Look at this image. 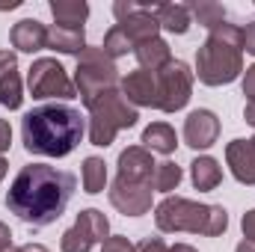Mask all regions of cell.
<instances>
[{
    "instance_id": "3957f363",
    "label": "cell",
    "mask_w": 255,
    "mask_h": 252,
    "mask_svg": "<svg viewBox=\"0 0 255 252\" xmlns=\"http://www.w3.org/2000/svg\"><path fill=\"white\" fill-rule=\"evenodd\" d=\"M154 223L166 235L190 232L205 238H220L229 229V214L223 205H199L184 196H166L154 208Z\"/></svg>"
},
{
    "instance_id": "836d02e7",
    "label": "cell",
    "mask_w": 255,
    "mask_h": 252,
    "mask_svg": "<svg viewBox=\"0 0 255 252\" xmlns=\"http://www.w3.org/2000/svg\"><path fill=\"white\" fill-rule=\"evenodd\" d=\"M241 229H244V241H253V244H255V208L244 214V220H241Z\"/></svg>"
},
{
    "instance_id": "83f0119b",
    "label": "cell",
    "mask_w": 255,
    "mask_h": 252,
    "mask_svg": "<svg viewBox=\"0 0 255 252\" xmlns=\"http://www.w3.org/2000/svg\"><path fill=\"white\" fill-rule=\"evenodd\" d=\"M95 247V241L74 223L71 229H65L63 232V238H60V250L63 252H89Z\"/></svg>"
},
{
    "instance_id": "f1b7e54d",
    "label": "cell",
    "mask_w": 255,
    "mask_h": 252,
    "mask_svg": "<svg viewBox=\"0 0 255 252\" xmlns=\"http://www.w3.org/2000/svg\"><path fill=\"white\" fill-rule=\"evenodd\" d=\"M208 36H214V39H220V42H226V45H235V48H241V39H244V27L223 21V24H217V27H214Z\"/></svg>"
},
{
    "instance_id": "30bf717a",
    "label": "cell",
    "mask_w": 255,
    "mask_h": 252,
    "mask_svg": "<svg viewBox=\"0 0 255 252\" xmlns=\"http://www.w3.org/2000/svg\"><path fill=\"white\" fill-rule=\"evenodd\" d=\"M217 136H220V119H217L214 110L199 107V110H193L190 116L184 119V142L190 148H196V151L211 148L217 142Z\"/></svg>"
},
{
    "instance_id": "9a60e30c",
    "label": "cell",
    "mask_w": 255,
    "mask_h": 252,
    "mask_svg": "<svg viewBox=\"0 0 255 252\" xmlns=\"http://www.w3.org/2000/svg\"><path fill=\"white\" fill-rule=\"evenodd\" d=\"M139 3H142V6H139L136 12H130L125 21H119V27L128 33V39H130L133 45H142V42L157 39V30H160L157 15H154V6H151L148 0H139Z\"/></svg>"
},
{
    "instance_id": "1f68e13d",
    "label": "cell",
    "mask_w": 255,
    "mask_h": 252,
    "mask_svg": "<svg viewBox=\"0 0 255 252\" xmlns=\"http://www.w3.org/2000/svg\"><path fill=\"white\" fill-rule=\"evenodd\" d=\"M136 252H169V247H166L163 238H145V241L136 247Z\"/></svg>"
},
{
    "instance_id": "74e56055",
    "label": "cell",
    "mask_w": 255,
    "mask_h": 252,
    "mask_svg": "<svg viewBox=\"0 0 255 252\" xmlns=\"http://www.w3.org/2000/svg\"><path fill=\"white\" fill-rule=\"evenodd\" d=\"M244 119H247V125L255 127V101H250V104L244 107Z\"/></svg>"
},
{
    "instance_id": "9c48e42d",
    "label": "cell",
    "mask_w": 255,
    "mask_h": 252,
    "mask_svg": "<svg viewBox=\"0 0 255 252\" xmlns=\"http://www.w3.org/2000/svg\"><path fill=\"white\" fill-rule=\"evenodd\" d=\"M107 193H110V205L125 217H142L151 211V193H154L151 184H133L116 175Z\"/></svg>"
},
{
    "instance_id": "484cf974",
    "label": "cell",
    "mask_w": 255,
    "mask_h": 252,
    "mask_svg": "<svg viewBox=\"0 0 255 252\" xmlns=\"http://www.w3.org/2000/svg\"><path fill=\"white\" fill-rule=\"evenodd\" d=\"M190 6V15L202 24V27H208V30H214L217 24H223L226 21V9H223V3H214V0H193L187 3Z\"/></svg>"
},
{
    "instance_id": "d4e9b609",
    "label": "cell",
    "mask_w": 255,
    "mask_h": 252,
    "mask_svg": "<svg viewBox=\"0 0 255 252\" xmlns=\"http://www.w3.org/2000/svg\"><path fill=\"white\" fill-rule=\"evenodd\" d=\"M181 178H184L181 166H178V163H172V160H163V163H157V166H154L151 190H157V193H172V190H178Z\"/></svg>"
},
{
    "instance_id": "277c9868",
    "label": "cell",
    "mask_w": 255,
    "mask_h": 252,
    "mask_svg": "<svg viewBox=\"0 0 255 252\" xmlns=\"http://www.w3.org/2000/svg\"><path fill=\"white\" fill-rule=\"evenodd\" d=\"M86 110H89V142L98 145V148L113 145L116 133L125 130V127H133L136 119H139L136 107L128 104L125 95L116 92V89H107L98 98H92L86 104Z\"/></svg>"
},
{
    "instance_id": "d590c367",
    "label": "cell",
    "mask_w": 255,
    "mask_h": 252,
    "mask_svg": "<svg viewBox=\"0 0 255 252\" xmlns=\"http://www.w3.org/2000/svg\"><path fill=\"white\" fill-rule=\"evenodd\" d=\"M244 95L250 101H255V65H250L247 74H244Z\"/></svg>"
},
{
    "instance_id": "cb8c5ba5",
    "label": "cell",
    "mask_w": 255,
    "mask_h": 252,
    "mask_svg": "<svg viewBox=\"0 0 255 252\" xmlns=\"http://www.w3.org/2000/svg\"><path fill=\"white\" fill-rule=\"evenodd\" d=\"M80 181H83V190L89 196L104 193V187H107V163L101 157H95V154L86 157L83 160V169H80Z\"/></svg>"
},
{
    "instance_id": "7402d4cb",
    "label": "cell",
    "mask_w": 255,
    "mask_h": 252,
    "mask_svg": "<svg viewBox=\"0 0 255 252\" xmlns=\"http://www.w3.org/2000/svg\"><path fill=\"white\" fill-rule=\"evenodd\" d=\"M190 181L196 190L208 193V190H217V184L223 181V166L214 160V157H196L190 163Z\"/></svg>"
},
{
    "instance_id": "5bb4252c",
    "label": "cell",
    "mask_w": 255,
    "mask_h": 252,
    "mask_svg": "<svg viewBox=\"0 0 255 252\" xmlns=\"http://www.w3.org/2000/svg\"><path fill=\"white\" fill-rule=\"evenodd\" d=\"M226 163L241 184L255 187V145L253 139H232L226 145Z\"/></svg>"
},
{
    "instance_id": "f6af8a7d",
    "label": "cell",
    "mask_w": 255,
    "mask_h": 252,
    "mask_svg": "<svg viewBox=\"0 0 255 252\" xmlns=\"http://www.w3.org/2000/svg\"><path fill=\"white\" fill-rule=\"evenodd\" d=\"M253 145H255V136H253Z\"/></svg>"
},
{
    "instance_id": "e575fe53",
    "label": "cell",
    "mask_w": 255,
    "mask_h": 252,
    "mask_svg": "<svg viewBox=\"0 0 255 252\" xmlns=\"http://www.w3.org/2000/svg\"><path fill=\"white\" fill-rule=\"evenodd\" d=\"M9 145H12V127L6 119H0V154H6Z\"/></svg>"
},
{
    "instance_id": "52a82bcc",
    "label": "cell",
    "mask_w": 255,
    "mask_h": 252,
    "mask_svg": "<svg viewBox=\"0 0 255 252\" xmlns=\"http://www.w3.org/2000/svg\"><path fill=\"white\" fill-rule=\"evenodd\" d=\"M27 89L33 98H77L74 80L68 77V71L63 68V63H57L54 57H42L30 65L27 74Z\"/></svg>"
},
{
    "instance_id": "6da1fadb",
    "label": "cell",
    "mask_w": 255,
    "mask_h": 252,
    "mask_svg": "<svg viewBox=\"0 0 255 252\" xmlns=\"http://www.w3.org/2000/svg\"><path fill=\"white\" fill-rule=\"evenodd\" d=\"M74 193V175L48 166V163H27L15 175L6 193V208L30 223V226H51L63 217V211Z\"/></svg>"
},
{
    "instance_id": "5b68a950",
    "label": "cell",
    "mask_w": 255,
    "mask_h": 252,
    "mask_svg": "<svg viewBox=\"0 0 255 252\" xmlns=\"http://www.w3.org/2000/svg\"><path fill=\"white\" fill-rule=\"evenodd\" d=\"M244 71V54L235 45H226L214 36H208L202 42V48L196 51V77L205 86H226L232 80H238Z\"/></svg>"
},
{
    "instance_id": "8fae6325",
    "label": "cell",
    "mask_w": 255,
    "mask_h": 252,
    "mask_svg": "<svg viewBox=\"0 0 255 252\" xmlns=\"http://www.w3.org/2000/svg\"><path fill=\"white\" fill-rule=\"evenodd\" d=\"M119 178L133 181V184H151V175H154V157L148 148L142 145H128L125 151L119 154Z\"/></svg>"
},
{
    "instance_id": "4316f807",
    "label": "cell",
    "mask_w": 255,
    "mask_h": 252,
    "mask_svg": "<svg viewBox=\"0 0 255 252\" xmlns=\"http://www.w3.org/2000/svg\"><path fill=\"white\" fill-rule=\"evenodd\" d=\"M133 48H136V45L128 39V33L119 27V24L107 30V36H104V45H101V51H104V54H107L113 63H116L119 57H125L128 51H133Z\"/></svg>"
},
{
    "instance_id": "7a4b0ae2",
    "label": "cell",
    "mask_w": 255,
    "mask_h": 252,
    "mask_svg": "<svg viewBox=\"0 0 255 252\" xmlns=\"http://www.w3.org/2000/svg\"><path fill=\"white\" fill-rule=\"evenodd\" d=\"M86 133L80 110L68 104H45L30 110L21 119V139L30 154L42 157H65L71 154Z\"/></svg>"
},
{
    "instance_id": "44dd1931",
    "label": "cell",
    "mask_w": 255,
    "mask_h": 252,
    "mask_svg": "<svg viewBox=\"0 0 255 252\" xmlns=\"http://www.w3.org/2000/svg\"><path fill=\"white\" fill-rule=\"evenodd\" d=\"M48 48L60 51V54H83L86 51V36L83 30H71V27H48Z\"/></svg>"
},
{
    "instance_id": "ba28073f",
    "label": "cell",
    "mask_w": 255,
    "mask_h": 252,
    "mask_svg": "<svg viewBox=\"0 0 255 252\" xmlns=\"http://www.w3.org/2000/svg\"><path fill=\"white\" fill-rule=\"evenodd\" d=\"M154 77H157V110H163V113L184 110L193 95V77H196L190 65L181 63V60H172Z\"/></svg>"
},
{
    "instance_id": "7c38bea8",
    "label": "cell",
    "mask_w": 255,
    "mask_h": 252,
    "mask_svg": "<svg viewBox=\"0 0 255 252\" xmlns=\"http://www.w3.org/2000/svg\"><path fill=\"white\" fill-rule=\"evenodd\" d=\"M122 95L133 107H157V77L145 68L128 71L122 77Z\"/></svg>"
},
{
    "instance_id": "d6a6232c",
    "label": "cell",
    "mask_w": 255,
    "mask_h": 252,
    "mask_svg": "<svg viewBox=\"0 0 255 252\" xmlns=\"http://www.w3.org/2000/svg\"><path fill=\"white\" fill-rule=\"evenodd\" d=\"M241 51H247V54H253V57H255V21H250V24L244 27V39H241Z\"/></svg>"
},
{
    "instance_id": "e0dca14e",
    "label": "cell",
    "mask_w": 255,
    "mask_h": 252,
    "mask_svg": "<svg viewBox=\"0 0 255 252\" xmlns=\"http://www.w3.org/2000/svg\"><path fill=\"white\" fill-rule=\"evenodd\" d=\"M154 15H157L160 30L175 33V36H184L193 24V15H190V6L187 3H157L154 6Z\"/></svg>"
},
{
    "instance_id": "60d3db41",
    "label": "cell",
    "mask_w": 255,
    "mask_h": 252,
    "mask_svg": "<svg viewBox=\"0 0 255 252\" xmlns=\"http://www.w3.org/2000/svg\"><path fill=\"white\" fill-rule=\"evenodd\" d=\"M169 252H196L190 244H175V247H169Z\"/></svg>"
},
{
    "instance_id": "f546056e",
    "label": "cell",
    "mask_w": 255,
    "mask_h": 252,
    "mask_svg": "<svg viewBox=\"0 0 255 252\" xmlns=\"http://www.w3.org/2000/svg\"><path fill=\"white\" fill-rule=\"evenodd\" d=\"M101 252H136V247L128 241L125 235H110V238L101 244Z\"/></svg>"
},
{
    "instance_id": "4fadbf2b",
    "label": "cell",
    "mask_w": 255,
    "mask_h": 252,
    "mask_svg": "<svg viewBox=\"0 0 255 252\" xmlns=\"http://www.w3.org/2000/svg\"><path fill=\"white\" fill-rule=\"evenodd\" d=\"M0 104L9 110H21L24 83L18 74V57L12 51H0Z\"/></svg>"
},
{
    "instance_id": "b9f144b4",
    "label": "cell",
    "mask_w": 255,
    "mask_h": 252,
    "mask_svg": "<svg viewBox=\"0 0 255 252\" xmlns=\"http://www.w3.org/2000/svg\"><path fill=\"white\" fill-rule=\"evenodd\" d=\"M18 6H21V0H9V3H0V12H3V9H18Z\"/></svg>"
},
{
    "instance_id": "ee69618b",
    "label": "cell",
    "mask_w": 255,
    "mask_h": 252,
    "mask_svg": "<svg viewBox=\"0 0 255 252\" xmlns=\"http://www.w3.org/2000/svg\"><path fill=\"white\" fill-rule=\"evenodd\" d=\"M0 252H18V250H15V247H9V250H0Z\"/></svg>"
},
{
    "instance_id": "8992f818",
    "label": "cell",
    "mask_w": 255,
    "mask_h": 252,
    "mask_svg": "<svg viewBox=\"0 0 255 252\" xmlns=\"http://www.w3.org/2000/svg\"><path fill=\"white\" fill-rule=\"evenodd\" d=\"M116 83H119V68H116V63L101 48L86 45V51L77 57V68H74V89H77L80 101L89 104L101 92L116 89Z\"/></svg>"
},
{
    "instance_id": "603a6c76",
    "label": "cell",
    "mask_w": 255,
    "mask_h": 252,
    "mask_svg": "<svg viewBox=\"0 0 255 252\" xmlns=\"http://www.w3.org/2000/svg\"><path fill=\"white\" fill-rule=\"evenodd\" d=\"M95 244H104L107 238H110V220L98 211V208H86V211H80L77 214V220H74Z\"/></svg>"
},
{
    "instance_id": "ffe728a7",
    "label": "cell",
    "mask_w": 255,
    "mask_h": 252,
    "mask_svg": "<svg viewBox=\"0 0 255 252\" xmlns=\"http://www.w3.org/2000/svg\"><path fill=\"white\" fill-rule=\"evenodd\" d=\"M142 148L148 151H157V154H172L178 148V136L172 125L166 122H151V125L142 130Z\"/></svg>"
},
{
    "instance_id": "7bdbcfd3",
    "label": "cell",
    "mask_w": 255,
    "mask_h": 252,
    "mask_svg": "<svg viewBox=\"0 0 255 252\" xmlns=\"http://www.w3.org/2000/svg\"><path fill=\"white\" fill-rule=\"evenodd\" d=\"M3 178H6V157L0 154V181H3Z\"/></svg>"
},
{
    "instance_id": "f35d334b",
    "label": "cell",
    "mask_w": 255,
    "mask_h": 252,
    "mask_svg": "<svg viewBox=\"0 0 255 252\" xmlns=\"http://www.w3.org/2000/svg\"><path fill=\"white\" fill-rule=\"evenodd\" d=\"M18 252H51V250L42 247V244H24V247H18Z\"/></svg>"
},
{
    "instance_id": "ab89813d",
    "label": "cell",
    "mask_w": 255,
    "mask_h": 252,
    "mask_svg": "<svg viewBox=\"0 0 255 252\" xmlns=\"http://www.w3.org/2000/svg\"><path fill=\"white\" fill-rule=\"evenodd\" d=\"M235 252H255V244H253V241H241Z\"/></svg>"
},
{
    "instance_id": "ac0fdd59",
    "label": "cell",
    "mask_w": 255,
    "mask_h": 252,
    "mask_svg": "<svg viewBox=\"0 0 255 252\" xmlns=\"http://www.w3.org/2000/svg\"><path fill=\"white\" fill-rule=\"evenodd\" d=\"M133 54H136V60H139V68H145V71H151V74L163 71L166 65L172 63V48H169L160 36H157V39H151V42L136 45V48H133Z\"/></svg>"
},
{
    "instance_id": "8d00e7d4",
    "label": "cell",
    "mask_w": 255,
    "mask_h": 252,
    "mask_svg": "<svg viewBox=\"0 0 255 252\" xmlns=\"http://www.w3.org/2000/svg\"><path fill=\"white\" fill-rule=\"evenodd\" d=\"M12 247V232L6 223H0V250H9Z\"/></svg>"
},
{
    "instance_id": "d6986e66",
    "label": "cell",
    "mask_w": 255,
    "mask_h": 252,
    "mask_svg": "<svg viewBox=\"0 0 255 252\" xmlns=\"http://www.w3.org/2000/svg\"><path fill=\"white\" fill-rule=\"evenodd\" d=\"M51 15L57 27L83 30V21L89 18V3L86 0H51Z\"/></svg>"
},
{
    "instance_id": "4dcf8cb0",
    "label": "cell",
    "mask_w": 255,
    "mask_h": 252,
    "mask_svg": "<svg viewBox=\"0 0 255 252\" xmlns=\"http://www.w3.org/2000/svg\"><path fill=\"white\" fill-rule=\"evenodd\" d=\"M139 6H142L139 0H116V3H113V15H116V21H125L128 15L136 12Z\"/></svg>"
},
{
    "instance_id": "2e32d148",
    "label": "cell",
    "mask_w": 255,
    "mask_h": 252,
    "mask_svg": "<svg viewBox=\"0 0 255 252\" xmlns=\"http://www.w3.org/2000/svg\"><path fill=\"white\" fill-rule=\"evenodd\" d=\"M9 42L15 51L21 54H36V51H45L48 48V27L36 18H21L18 24H12V33H9Z\"/></svg>"
}]
</instances>
